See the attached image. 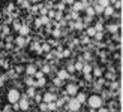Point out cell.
I'll use <instances>...</instances> for the list:
<instances>
[{
	"instance_id": "836d02e7",
	"label": "cell",
	"mask_w": 123,
	"mask_h": 112,
	"mask_svg": "<svg viewBox=\"0 0 123 112\" xmlns=\"http://www.w3.org/2000/svg\"><path fill=\"white\" fill-rule=\"evenodd\" d=\"M29 11H30V14H32V15H36V14H38V5H32L29 8Z\"/></svg>"
},
{
	"instance_id": "7402d4cb",
	"label": "cell",
	"mask_w": 123,
	"mask_h": 112,
	"mask_svg": "<svg viewBox=\"0 0 123 112\" xmlns=\"http://www.w3.org/2000/svg\"><path fill=\"white\" fill-rule=\"evenodd\" d=\"M86 33H87V36H89V37H93V36H95V33H96V30H95V27L87 26V27H86Z\"/></svg>"
},
{
	"instance_id": "d590c367",
	"label": "cell",
	"mask_w": 123,
	"mask_h": 112,
	"mask_svg": "<svg viewBox=\"0 0 123 112\" xmlns=\"http://www.w3.org/2000/svg\"><path fill=\"white\" fill-rule=\"evenodd\" d=\"M95 30H96V32H104V24L99 21V22H96L95 24Z\"/></svg>"
},
{
	"instance_id": "9c48e42d",
	"label": "cell",
	"mask_w": 123,
	"mask_h": 112,
	"mask_svg": "<svg viewBox=\"0 0 123 112\" xmlns=\"http://www.w3.org/2000/svg\"><path fill=\"white\" fill-rule=\"evenodd\" d=\"M57 78L62 81H66V79L71 78V73H68L66 69H60V70H57Z\"/></svg>"
},
{
	"instance_id": "4dcf8cb0",
	"label": "cell",
	"mask_w": 123,
	"mask_h": 112,
	"mask_svg": "<svg viewBox=\"0 0 123 112\" xmlns=\"http://www.w3.org/2000/svg\"><path fill=\"white\" fill-rule=\"evenodd\" d=\"M41 21H42V26H50V22H51V20H50L47 15L41 17Z\"/></svg>"
},
{
	"instance_id": "277c9868",
	"label": "cell",
	"mask_w": 123,
	"mask_h": 112,
	"mask_svg": "<svg viewBox=\"0 0 123 112\" xmlns=\"http://www.w3.org/2000/svg\"><path fill=\"white\" fill-rule=\"evenodd\" d=\"M18 108H20L21 112H27L30 109V99L27 96L20 97V100H18Z\"/></svg>"
},
{
	"instance_id": "f907efd6",
	"label": "cell",
	"mask_w": 123,
	"mask_h": 112,
	"mask_svg": "<svg viewBox=\"0 0 123 112\" xmlns=\"http://www.w3.org/2000/svg\"><path fill=\"white\" fill-rule=\"evenodd\" d=\"M98 112H110V111H108L107 108H102V106H101V108H98Z\"/></svg>"
},
{
	"instance_id": "e0dca14e",
	"label": "cell",
	"mask_w": 123,
	"mask_h": 112,
	"mask_svg": "<svg viewBox=\"0 0 123 112\" xmlns=\"http://www.w3.org/2000/svg\"><path fill=\"white\" fill-rule=\"evenodd\" d=\"M54 9H56V11H62V12H66V5L60 0L59 3H54Z\"/></svg>"
},
{
	"instance_id": "f35d334b",
	"label": "cell",
	"mask_w": 123,
	"mask_h": 112,
	"mask_svg": "<svg viewBox=\"0 0 123 112\" xmlns=\"http://www.w3.org/2000/svg\"><path fill=\"white\" fill-rule=\"evenodd\" d=\"M92 20H93V18H92V17H86L84 20H83V24H84V27H87L89 24L92 22Z\"/></svg>"
},
{
	"instance_id": "7dc6e473",
	"label": "cell",
	"mask_w": 123,
	"mask_h": 112,
	"mask_svg": "<svg viewBox=\"0 0 123 112\" xmlns=\"http://www.w3.org/2000/svg\"><path fill=\"white\" fill-rule=\"evenodd\" d=\"M84 79H86V81H89V82H90V81L93 79V76H92V73H84Z\"/></svg>"
},
{
	"instance_id": "4fadbf2b",
	"label": "cell",
	"mask_w": 123,
	"mask_h": 112,
	"mask_svg": "<svg viewBox=\"0 0 123 112\" xmlns=\"http://www.w3.org/2000/svg\"><path fill=\"white\" fill-rule=\"evenodd\" d=\"M74 97H75V99H77V100L81 103V105H83V103H86V100H87V94H86V93H80V91H78Z\"/></svg>"
},
{
	"instance_id": "11a10c76",
	"label": "cell",
	"mask_w": 123,
	"mask_h": 112,
	"mask_svg": "<svg viewBox=\"0 0 123 112\" xmlns=\"http://www.w3.org/2000/svg\"><path fill=\"white\" fill-rule=\"evenodd\" d=\"M56 112H66V111H59V109H57V111H56Z\"/></svg>"
},
{
	"instance_id": "9a60e30c",
	"label": "cell",
	"mask_w": 123,
	"mask_h": 112,
	"mask_svg": "<svg viewBox=\"0 0 123 112\" xmlns=\"http://www.w3.org/2000/svg\"><path fill=\"white\" fill-rule=\"evenodd\" d=\"M83 64H84V61H83V58L80 57L75 63H74V67H75V72H81V69H83Z\"/></svg>"
},
{
	"instance_id": "30bf717a",
	"label": "cell",
	"mask_w": 123,
	"mask_h": 112,
	"mask_svg": "<svg viewBox=\"0 0 123 112\" xmlns=\"http://www.w3.org/2000/svg\"><path fill=\"white\" fill-rule=\"evenodd\" d=\"M29 33H30V27L27 24H21V27L18 28V34L20 36H29Z\"/></svg>"
},
{
	"instance_id": "8992f818",
	"label": "cell",
	"mask_w": 123,
	"mask_h": 112,
	"mask_svg": "<svg viewBox=\"0 0 123 112\" xmlns=\"http://www.w3.org/2000/svg\"><path fill=\"white\" fill-rule=\"evenodd\" d=\"M14 42H15L17 48H24L29 43V39H26V36H20V34H18L15 39H14Z\"/></svg>"
},
{
	"instance_id": "ffe728a7",
	"label": "cell",
	"mask_w": 123,
	"mask_h": 112,
	"mask_svg": "<svg viewBox=\"0 0 123 112\" xmlns=\"http://www.w3.org/2000/svg\"><path fill=\"white\" fill-rule=\"evenodd\" d=\"M92 76L101 78V76H104V70L101 69V67H95V69H93V75H92Z\"/></svg>"
},
{
	"instance_id": "f546056e",
	"label": "cell",
	"mask_w": 123,
	"mask_h": 112,
	"mask_svg": "<svg viewBox=\"0 0 123 112\" xmlns=\"http://www.w3.org/2000/svg\"><path fill=\"white\" fill-rule=\"evenodd\" d=\"M120 87V81H117V82H116V81H111V82H110V90H116V88H119Z\"/></svg>"
},
{
	"instance_id": "6da1fadb",
	"label": "cell",
	"mask_w": 123,
	"mask_h": 112,
	"mask_svg": "<svg viewBox=\"0 0 123 112\" xmlns=\"http://www.w3.org/2000/svg\"><path fill=\"white\" fill-rule=\"evenodd\" d=\"M87 105H89V108L90 109H98V108H101L102 105H104V99L99 96V94H92L87 97Z\"/></svg>"
},
{
	"instance_id": "f1b7e54d",
	"label": "cell",
	"mask_w": 123,
	"mask_h": 112,
	"mask_svg": "<svg viewBox=\"0 0 123 112\" xmlns=\"http://www.w3.org/2000/svg\"><path fill=\"white\" fill-rule=\"evenodd\" d=\"M81 73H92V64L84 63L83 64V69H81Z\"/></svg>"
},
{
	"instance_id": "83f0119b",
	"label": "cell",
	"mask_w": 123,
	"mask_h": 112,
	"mask_svg": "<svg viewBox=\"0 0 123 112\" xmlns=\"http://www.w3.org/2000/svg\"><path fill=\"white\" fill-rule=\"evenodd\" d=\"M36 94V90H35V87H29L27 88V93H26V96L29 99H33V96Z\"/></svg>"
},
{
	"instance_id": "60d3db41",
	"label": "cell",
	"mask_w": 123,
	"mask_h": 112,
	"mask_svg": "<svg viewBox=\"0 0 123 112\" xmlns=\"http://www.w3.org/2000/svg\"><path fill=\"white\" fill-rule=\"evenodd\" d=\"M12 24H14V28L17 30V32H18V28L21 27V21H18V20H14V21H12Z\"/></svg>"
},
{
	"instance_id": "cb8c5ba5",
	"label": "cell",
	"mask_w": 123,
	"mask_h": 112,
	"mask_svg": "<svg viewBox=\"0 0 123 112\" xmlns=\"http://www.w3.org/2000/svg\"><path fill=\"white\" fill-rule=\"evenodd\" d=\"M93 11H95V14H99V15H102V12H104V8L101 5H98L96 2L93 3Z\"/></svg>"
},
{
	"instance_id": "ee69618b",
	"label": "cell",
	"mask_w": 123,
	"mask_h": 112,
	"mask_svg": "<svg viewBox=\"0 0 123 112\" xmlns=\"http://www.w3.org/2000/svg\"><path fill=\"white\" fill-rule=\"evenodd\" d=\"M33 99H35V100L39 103V102H42V94H39V93H36V94L33 96Z\"/></svg>"
},
{
	"instance_id": "484cf974",
	"label": "cell",
	"mask_w": 123,
	"mask_h": 112,
	"mask_svg": "<svg viewBox=\"0 0 123 112\" xmlns=\"http://www.w3.org/2000/svg\"><path fill=\"white\" fill-rule=\"evenodd\" d=\"M35 82H36V79L33 76H27L26 78V85L27 87H35ZM35 88H36V87H35Z\"/></svg>"
},
{
	"instance_id": "7bdbcfd3",
	"label": "cell",
	"mask_w": 123,
	"mask_h": 112,
	"mask_svg": "<svg viewBox=\"0 0 123 112\" xmlns=\"http://www.w3.org/2000/svg\"><path fill=\"white\" fill-rule=\"evenodd\" d=\"M69 55H71V49H63V51H62V57L68 58Z\"/></svg>"
},
{
	"instance_id": "44dd1931",
	"label": "cell",
	"mask_w": 123,
	"mask_h": 112,
	"mask_svg": "<svg viewBox=\"0 0 123 112\" xmlns=\"http://www.w3.org/2000/svg\"><path fill=\"white\" fill-rule=\"evenodd\" d=\"M39 70L44 73V75H47V73H50V72H51V66H50V64H47V63H44V64L41 66V69H39Z\"/></svg>"
},
{
	"instance_id": "816d5d0a",
	"label": "cell",
	"mask_w": 123,
	"mask_h": 112,
	"mask_svg": "<svg viewBox=\"0 0 123 112\" xmlns=\"http://www.w3.org/2000/svg\"><path fill=\"white\" fill-rule=\"evenodd\" d=\"M5 79H6V76H2V78H0V87L5 84Z\"/></svg>"
},
{
	"instance_id": "db71d44e",
	"label": "cell",
	"mask_w": 123,
	"mask_h": 112,
	"mask_svg": "<svg viewBox=\"0 0 123 112\" xmlns=\"http://www.w3.org/2000/svg\"><path fill=\"white\" fill-rule=\"evenodd\" d=\"M29 2H30V3H32V5H36V3H38V2H39V0H29Z\"/></svg>"
},
{
	"instance_id": "d6986e66",
	"label": "cell",
	"mask_w": 123,
	"mask_h": 112,
	"mask_svg": "<svg viewBox=\"0 0 123 112\" xmlns=\"http://www.w3.org/2000/svg\"><path fill=\"white\" fill-rule=\"evenodd\" d=\"M41 49H42V54H47V52H50L53 48H51V45H50V43L44 42V43H42V45H41Z\"/></svg>"
},
{
	"instance_id": "7c38bea8",
	"label": "cell",
	"mask_w": 123,
	"mask_h": 112,
	"mask_svg": "<svg viewBox=\"0 0 123 112\" xmlns=\"http://www.w3.org/2000/svg\"><path fill=\"white\" fill-rule=\"evenodd\" d=\"M116 12V9L113 8L111 5H108V6H105L104 8V12H102V15H105V17H113V14Z\"/></svg>"
},
{
	"instance_id": "681fc988",
	"label": "cell",
	"mask_w": 123,
	"mask_h": 112,
	"mask_svg": "<svg viewBox=\"0 0 123 112\" xmlns=\"http://www.w3.org/2000/svg\"><path fill=\"white\" fill-rule=\"evenodd\" d=\"M62 2H63L65 5H69V6H72V5H74V2H75V0H62Z\"/></svg>"
},
{
	"instance_id": "3957f363",
	"label": "cell",
	"mask_w": 123,
	"mask_h": 112,
	"mask_svg": "<svg viewBox=\"0 0 123 112\" xmlns=\"http://www.w3.org/2000/svg\"><path fill=\"white\" fill-rule=\"evenodd\" d=\"M6 97H8L9 103H17L18 100H20V97H21V93H20V90H17V88H11V90H8Z\"/></svg>"
},
{
	"instance_id": "8d00e7d4",
	"label": "cell",
	"mask_w": 123,
	"mask_h": 112,
	"mask_svg": "<svg viewBox=\"0 0 123 112\" xmlns=\"http://www.w3.org/2000/svg\"><path fill=\"white\" fill-rule=\"evenodd\" d=\"M66 70H68V73H74L75 72V67H74V63H69L66 66Z\"/></svg>"
},
{
	"instance_id": "c3c4849f",
	"label": "cell",
	"mask_w": 123,
	"mask_h": 112,
	"mask_svg": "<svg viewBox=\"0 0 123 112\" xmlns=\"http://www.w3.org/2000/svg\"><path fill=\"white\" fill-rule=\"evenodd\" d=\"M41 26H42V21H41V18H38V20L35 21V27H36V28H39Z\"/></svg>"
},
{
	"instance_id": "7a4b0ae2",
	"label": "cell",
	"mask_w": 123,
	"mask_h": 112,
	"mask_svg": "<svg viewBox=\"0 0 123 112\" xmlns=\"http://www.w3.org/2000/svg\"><path fill=\"white\" fill-rule=\"evenodd\" d=\"M81 106H83V105L80 103L75 97H69V99H68V102H66V105H65V108L69 112H78L80 109H81Z\"/></svg>"
},
{
	"instance_id": "9f6ffc18",
	"label": "cell",
	"mask_w": 123,
	"mask_h": 112,
	"mask_svg": "<svg viewBox=\"0 0 123 112\" xmlns=\"http://www.w3.org/2000/svg\"><path fill=\"white\" fill-rule=\"evenodd\" d=\"M0 17H2V14H0Z\"/></svg>"
},
{
	"instance_id": "ba28073f",
	"label": "cell",
	"mask_w": 123,
	"mask_h": 112,
	"mask_svg": "<svg viewBox=\"0 0 123 112\" xmlns=\"http://www.w3.org/2000/svg\"><path fill=\"white\" fill-rule=\"evenodd\" d=\"M120 26H122L120 22H117V24H116V22H111V24H107V27H105V28H107L111 34H114V33H117V32H119Z\"/></svg>"
},
{
	"instance_id": "ab89813d",
	"label": "cell",
	"mask_w": 123,
	"mask_h": 112,
	"mask_svg": "<svg viewBox=\"0 0 123 112\" xmlns=\"http://www.w3.org/2000/svg\"><path fill=\"white\" fill-rule=\"evenodd\" d=\"M62 82H63V81H62V79H59V78H54V79H53V84H54V87H62Z\"/></svg>"
},
{
	"instance_id": "74e56055",
	"label": "cell",
	"mask_w": 123,
	"mask_h": 112,
	"mask_svg": "<svg viewBox=\"0 0 123 112\" xmlns=\"http://www.w3.org/2000/svg\"><path fill=\"white\" fill-rule=\"evenodd\" d=\"M81 58H83V61H90L92 60V54L90 52H84V55H83Z\"/></svg>"
},
{
	"instance_id": "f5cc1de1",
	"label": "cell",
	"mask_w": 123,
	"mask_h": 112,
	"mask_svg": "<svg viewBox=\"0 0 123 112\" xmlns=\"http://www.w3.org/2000/svg\"><path fill=\"white\" fill-rule=\"evenodd\" d=\"M3 33H5V34H6V33H9V27H6V26H5V27H3Z\"/></svg>"
},
{
	"instance_id": "b9f144b4",
	"label": "cell",
	"mask_w": 123,
	"mask_h": 112,
	"mask_svg": "<svg viewBox=\"0 0 123 112\" xmlns=\"http://www.w3.org/2000/svg\"><path fill=\"white\" fill-rule=\"evenodd\" d=\"M44 76H45V75H44V73H42L41 70H36V73L33 75V78H35V79H39V78H44Z\"/></svg>"
},
{
	"instance_id": "d6a6232c",
	"label": "cell",
	"mask_w": 123,
	"mask_h": 112,
	"mask_svg": "<svg viewBox=\"0 0 123 112\" xmlns=\"http://www.w3.org/2000/svg\"><path fill=\"white\" fill-rule=\"evenodd\" d=\"M39 111L41 112H48V106L45 102H39Z\"/></svg>"
},
{
	"instance_id": "4316f807",
	"label": "cell",
	"mask_w": 123,
	"mask_h": 112,
	"mask_svg": "<svg viewBox=\"0 0 123 112\" xmlns=\"http://www.w3.org/2000/svg\"><path fill=\"white\" fill-rule=\"evenodd\" d=\"M47 106H48V112H56L59 108H57V105L56 102H50V103H47Z\"/></svg>"
},
{
	"instance_id": "1f68e13d",
	"label": "cell",
	"mask_w": 123,
	"mask_h": 112,
	"mask_svg": "<svg viewBox=\"0 0 123 112\" xmlns=\"http://www.w3.org/2000/svg\"><path fill=\"white\" fill-rule=\"evenodd\" d=\"M51 34L54 36V39H59V37L62 36V30L60 28H54L53 32H51Z\"/></svg>"
},
{
	"instance_id": "603a6c76",
	"label": "cell",
	"mask_w": 123,
	"mask_h": 112,
	"mask_svg": "<svg viewBox=\"0 0 123 112\" xmlns=\"http://www.w3.org/2000/svg\"><path fill=\"white\" fill-rule=\"evenodd\" d=\"M45 85H47V79H45V76L36 79V82H35V87H45Z\"/></svg>"
},
{
	"instance_id": "e575fe53",
	"label": "cell",
	"mask_w": 123,
	"mask_h": 112,
	"mask_svg": "<svg viewBox=\"0 0 123 112\" xmlns=\"http://www.w3.org/2000/svg\"><path fill=\"white\" fill-rule=\"evenodd\" d=\"M93 37H95V40H102L104 39V32H96Z\"/></svg>"
},
{
	"instance_id": "5bb4252c",
	"label": "cell",
	"mask_w": 123,
	"mask_h": 112,
	"mask_svg": "<svg viewBox=\"0 0 123 112\" xmlns=\"http://www.w3.org/2000/svg\"><path fill=\"white\" fill-rule=\"evenodd\" d=\"M71 9H72V11H75V12H80V11H83V9H84V6H83V3L80 2V0H75V2H74V5L71 6Z\"/></svg>"
},
{
	"instance_id": "bcb514c9",
	"label": "cell",
	"mask_w": 123,
	"mask_h": 112,
	"mask_svg": "<svg viewBox=\"0 0 123 112\" xmlns=\"http://www.w3.org/2000/svg\"><path fill=\"white\" fill-rule=\"evenodd\" d=\"M113 39H114V40H117V42L120 43V40H122V37H120V33H114V34H113Z\"/></svg>"
},
{
	"instance_id": "d4e9b609",
	"label": "cell",
	"mask_w": 123,
	"mask_h": 112,
	"mask_svg": "<svg viewBox=\"0 0 123 112\" xmlns=\"http://www.w3.org/2000/svg\"><path fill=\"white\" fill-rule=\"evenodd\" d=\"M56 11V9H54ZM65 18V14L62 11H56V14H54V21H60V20H63Z\"/></svg>"
},
{
	"instance_id": "2e32d148",
	"label": "cell",
	"mask_w": 123,
	"mask_h": 112,
	"mask_svg": "<svg viewBox=\"0 0 123 112\" xmlns=\"http://www.w3.org/2000/svg\"><path fill=\"white\" fill-rule=\"evenodd\" d=\"M74 28H75V30H83L84 28V24H83L81 18H78V20L74 21Z\"/></svg>"
},
{
	"instance_id": "f6af8a7d",
	"label": "cell",
	"mask_w": 123,
	"mask_h": 112,
	"mask_svg": "<svg viewBox=\"0 0 123 112\" xmlns=\"http://www.w3.org/2000/svg\"><path fill=\"white\" fill-rule=\"evenodd\" d=\"M21 72H24V67H23V66H17V67H15V73L20 75Z\"/></svg>"
},
{
	"instance_id": "ac0fdd59",
	"label": "cell",
	"mask_w": 123,
	"mask_h": 112,
	"mask_svg": "<svg viewBox=\"0 0 123 112\" xmlns=\"http://www.w3.org/2000/svg\"><path fill=\"white\" fill-rule=\"evenodd\" d=\"M83 11H86V15H87V17H92V18H93V17L96 15L95 11H93V6H92V5H89L87 8H84Z\"/></svg>"
},
{
	"instance_id": "5b68a950",
	"label": "cell",
	"mask_w": 123,
	"mask_h": 112,
	"mask_svg": "<svg viewBox=\"0 0 123 112\" xmlns=\"http://www.w3.org/2000/svg\"><path fill=\"white\" fill-rule=\"evenodd\" d=\"M65 93L68 96H75L77 93H78V84H72V82H69V84H66V90H65Z\"/></svg>"
},
{
	"instance_id": "52a82bcc",
	"label": "cell",
	"mask_w": 123,
	"mask_h": 112,
	"mask_svg": "<svg viewBox=\"0 0 123 112\" xmlns=\"http://www.w3.org/2000/svg\"><path fill=\"white\" fill-rule=\"evenodd\" d=\"M56 99H57V94L53 93V91H48V93H45V94H42V102H45V103L56 102Z\"/></svg>"
},
{
	"instance_id": "8fae6325",
	"label": "cell",
	"mask_w": 123,
	"mask_h": 112,
	"mask_svg": "<svg viewBox=\"0 0 123 112\" xmlns=\"http://www.w3.org/2000/svg\"><path fill=\"white\" fill-rule=\"evenodd\" d=\"M36 70H38V67H36L35 64H29L26 69H24V72H26L27 76H33V75L36 73Z\"/></svg>"
}]
</instances>
